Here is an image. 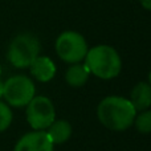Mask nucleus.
<instances>
[{
	"label": "nucleus",
	"instance_id": "1",
	"mask_svg": "<svg viewBox=\"0 0 151 151\" xmlns=\"http://www.w3.org/2000/svg\"><path fill=\"white\" fill-rule=\"evenodd\" d=\"M97 117L109 130L123 131L134 123L137 110L130 99L119 96H109L98 104Z\"/></svg>",
	"mask_w": 151,
	"mask_h": 151
},
{
	"label": "nucleus",
	"instance_id": "2",
	"mask_svg": "<svg viewBox=\"0 0 151 151\" xmlns=\"http://www.w3.org/2000/svg\"><path fill=\"white\" fill-rule=\"evenodd\" d=\"M88 70L102 80H111L121 73L122 61L118 52L110 45H97L88 50L85 56Z\"/></svg>",
	"mask_w": 151,
	"mask_h": 151
},
{
	"label": "nucleus",
	"instance_id": "3",
	"mask_svg": "<svg viewBox=\"0 0 151 151\" xmlns=\"http://www.w3.org/2000/svg\"><path fill=\"white\" fill-rule=\"evenodd\" d=\"M40 53V42L31 33H20L11 41L8 48V61L15 68H29Z\"/></svg>",
	"mask_w": 151,
	"mask_h": 151
},
{
	"label": "nucleus",
	"instance_id": "9",
	"mask_svg": "<svg viewBox=\"0 0 151 151\" xmlns=\"http://www.w3.org/2000/svg\"><path fill=\"white\" fill-rule=\"evenodd\" d=\"M130 102L135 110H147L151 107V85L149 82H139L133 88L130 94Z\"/></svg>",
	"mask_w": 151,
	"mask_h": 151
},
{
	"label": "nucleus",
	"instance_id": "13",
	"mask_svg": "<svg viewBox=\"0 0 151 151\" xmlns=\"http://www.w3.org/2000/svg\"><path fill=\"white\" fill-rule=\"evenodd\" d=\"M12 122V111L7 104L0 101V133L5 131Z\"/></svg>",
	"mask_w": 151,
	"mask_h": 151
},
{
	"label": "nucleus",
	"instance_id": "16",
	"mask_svg": "<svg viewBox=\"0 0 151 151\" xmlns=\"http://www.w3.org/2000/svg\"><path fill=\"white\" fill-rule=\"evenodd\" d=\"M149 83L151 85V72H150V74H149Z\"/></svg>",
	"mask_w": 151,
	"mask_h": 151
},
{
	"label": "nucleus",
	"instance_id": "8",
	"mask_svg": "<svg viewBox=\"0 0 151 151\" xmlns=\"http://www.w3.org/2000/svg\"><path fill=\"white\" fill-rule=\"evenodd\" d=\"M31 73L40 82H48L56 74V65L49 57L37 56L31 64Z\"/></svg>",
	"mask_w": 151,
	"mask_h": 151
},
{
	"label": "nucleus",
	"instance_id": "7",
	"mask_svg": "<svg viewBox=\"0 0 151 151\" xmlns=\"http://www.w3.org/2000/svg\"><path fill=\"white\" fill-rule=\"evenodd\" d=\"M53 142L44 130L27 133L17 141L13 151H53Z\"/></svg>",
	"mask_w": 151,
	"mask_h": 151
},
{
	"label": "nucleus",
	"instance_id": "14",
	"mask_svg": "<svg viewBox=\"0 0 151 151\" xmlns=\"http://www.w3.org/2000/svg\"><path fill=\"white\" fill-rule=\"evenodd\" d=\"M139 3H141V5L145 9L151 11V0H139Z\"/></svg>",
	"mask_w": 151,
	"mask_h": 151
},
{
	"label": "nucleus",
	"instance_id": "4",
	"mask_svg": "<svg viewBox=\"0 0 151 151\" xmlns=\"http://www.w3.org/2000/svg\"><path fill=\"white\" fill-rule=\"evenodd\" d=\"M89 48L82 35L74 31H65L56 40V52L63 61L77 64L85 58Z\"/></svg>",
	"mask_w": 151,
	"mask_h": 151
},
{
	"label": "nucleus",
	"instance_id": "10",
	"mask_svg": "<svg viewBox=\"0 0 151 151\" xmlns=\"http://www.w3.org/2000/svg\"><path fill=\"white\" fill-rule=\"evenodd\" d=\"M47 134L49 135L53 145H63L70 138L72 135V126L68 121L58 119L53 121V123L47 129Z\"/></svg>",
	"mask_w": 151,
	"mask_h": 151
},
{
	"label": "nucleus",
	"instance_id": "17",
	"mask_svg": "<svg viewBox=\"0 0 151 151\" xmlns=\"http://www.w3.org/2000/svg\"><path fill=\"white\" fill-rule=\"evenodd\" d=\"M0 76H1V66H0Z\"/></svg>",
	"mask_w": 151,
	"mask_h": 151
},
{
	"label": "nucleus",
	"instance_id": "15",
	"mask_svg": "<svg viewBox=\"0 0 151 151\" xmlns=\"http://www.w3.org/2000/svg\"><path fill=\"white\" fill-rule=\"evenodd\" d=\"M0 97H3V82H0Z\"/></svg>",
	"mask_w": 151,
	"mask_h": 151
},
{
	"label": "nucleus",
	"instance_id": "5",
	"mask_svg": "<svg viewBox=\"0 0 151 151\" xmlns=\"http://www.w3.org/2000/svg\"><path fill=\"white\" fill-rule=\"evenodd\" d=\"M35 83L27 76H13L3 83V97L7 104L15 107H23L35 97Z\"/></svg>",
	"mask_w": 151,
	"mask_h": 151
},
{
	"label": "nucleus",
	"instance_id": "11",
	"mask_svg": "<svg viewBox=\"0 0 151 151\" xmlns=\"http://www.w3.org/2000/svg\"><path fill=\"white\" fill-rule=\"evenodd\" d=\"M90 72L88 70L85 64H72V66L66 70L65 81L73 88H80L88 81Z\"/></svg>",
	"mask_w": 151,
	"mask_h": 151
},
{
	"label": "nucleus",
	"instance_id": "12",
	"mask_svg": "<svg viewBox=\"0 0 151 151\" xmlns=\"http://www.w3.org/2000/svg\"><path fill=\"white\" fill-rule=\"evenodd\" d=\"M135 127L139 133L150 134L151 133V110H143L138 117L134 119Z\"/></svg>",
	"mask_w": 151,
	"mask_h": 151
},
{
	"label": "nucleus",
	"instance_id": "6",
	"mask_svg": "<svg viewBox=\"0 0 151 151\" xmlns=\"http://www.w3.org/2000/svg\"><path fill=\"white\" fill-rule=\"evenodd\" d=\"M55 119V106L48 97L35 96L27 105V121L33 130H47Z\"/></svg>",
	"mask_w": 151,
	"mask_h": 151
}]
</instances>
